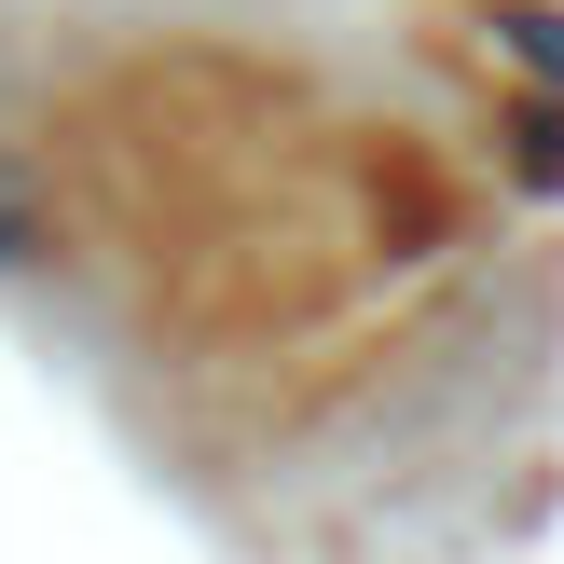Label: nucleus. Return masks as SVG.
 <instances>
[{"mask_svg":"<svg viewBox=\"0 0 564 564\" xmlns=\"http://www.w3.org/2000/svg\"><path fill=\"white\" fill-rule=\"evenodd\" d=\"M28 248H42V235H28V220H14V207H0V275H14V262H28Z\"/></svg>","mask_w":564,"mask_h":564,"instance_id":"obj_1","label":"nucleus"}]
</instances>
